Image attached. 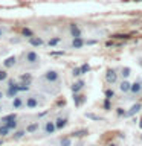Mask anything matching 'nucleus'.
<instances>
[{
    "label": "nucleus",
    "instance_id": "obj_1",
    "mask_svg": "<svg viewBox=\"0 0 142 146\" xmlns=\"http://www.w3.org/2000/svg\"><path fill=\"white\" fill-rule=\"evenodd\" d=\"M8 81V88L6 91H5V94L8 96V98H15V96H18V90H17V82L14 79H6Z\"/></svg>",
    "mask_w": 142,
    "mask_h": 146
},
{
    "label": "nucleus",
    "instance_id": "obj_2",
    "mask_svg": "<svg viewBox=\"0 0 142 146\" xmlns=\"http://www.w3.org/2000/svg\"><path fill=\"white\" fill-rule=\"evenodd\" d=\"M43 79L49 84H57V82H60V73L57 70H48L43 75Z\"/></svg>",
    "mask_w": 142,
    "mask_h": 146
},
{
    "label": "nucleus",
    "instance_id": "obj_3",
    "mask_svg": "<svg viewBox=\"0 0 142 146\" xmlns=\"http://www.w3.org/2000/svg\"><path fill=\"white\" fill-rule=\"evenodd\" d=\"M23 58H25V61H26L27 64H32V66L38 64V61H40L38 53L34 52V50H27V52H25V53H23Z\"/></svg>",
    "mask_w": 142,
    "mask_h": 146
},
{
    "label": "nucleus",
    "instance_id": "obj_4",
    "mask_svg": "<svg viewBox=\"0 0 142 146\" xmlns=\"http://www.w3.org/2000/svg\"><path fill=\"white\" fill-rule=\"evenodd\" d=\"M118 70L116 68H107V70H105V82H107V84H115V82H118Z\"/></svg>",
    "mask_w": 142,
    "mask_h": 146
},
{
    "label": "nucleus",
    "instance_id": "obj_5",
    "mask_svg": "<svg viewBox=\"0 0 142 146\" xmlns=\"http://www.w3.org/2000/svg\"><path fill=\"white\" fill-rule=\"evenodd\" d=\"M40 96H37V94H31L29 98H26L25 100V105H26V108H29V110H34L37 108L40 105V100H38Z\"/></svg>",
    "mask_w": 142,
    "mask_h": 146
},
{
    "label": "nucleus",
    "instance_id": "obj_6",
    "mask_svg": "<svg viewBox=\"0 0 142 146\" xmlns=\"http://www.w3.org/2000/svg\"><path fill=\"white\" fill-rule=\"evenodd\" d=\"M142 91V79H136L135 82H131V87H130V93L131 96H137Z\"/></svg>",
    "mask_w": 142,
    "mask_h": 146
},
{
    "label": "nucleus",
    "instance_id": "obj_7",
    "mask_svg": "<svg viewBox=\"0 0 142 146\" xmlns=\"http://www.w3.org/2000/svg\"><path fill=\"white\" fill-rule=\"evenodd\" d=\"M43 131H44V134H48V135H52V134H55V131H57L55 122H54V120H48V122H44Z\"/></svg>",
    "mask_w": 142,
    "mask_h": 146
},
{
    "label": "nucleus",
    "instance_id": "obj_8",
    "mask_svg": "<svg viewBox=\"0 0 142 146\" xmlns=\"http://www.w3.org/2000/svg\"><path fill=\"white\" fill-rule=\"evenodd\" d=\"M86 46V41L82 36H76V38H72V43H70V47L72 49H82Z\"/></svg>",
    "mask_w": 142,
    "mask_h": 146
},
{
    "label": "nucleus",
    "instance_id": "obj_9",
    "mask_svg": "<svg viewBox=\"0 0 142 146\" xmlns=\"http://www.w3.org/2000/svg\"><path fill=\"white\" fill-rule=\"evenodd\" d=\"M69 32H70V36H72V38L82 36V32H81V29H80V26L75 25V23H72V25L69 26Z\"/></svg>",
    "mask_w": 142,
    "mask_h": 146
},
{
    "label": "nucleus",
    "instance_id": "obj_10",
    "mask_svg": "<svg viewBox=\"0 0 142 146\" xmlns=\"http://www.w3.org/2000/svg\"><path fill=\"white\" fill-rule=\"evenodd\" d=\"M84 85H86L84 79H78V81H75V82L72 84V87H70L72 93H80V91L84 88Z\"/></svg>",
    "mask_w": 142,
    "mask_h": 146
},
{
    "label": "nucleus",
    "instance_id": "obj_11",
    "mask_svg": "<svg viewBox=\"0 0 142 146\" xmlns=\"http://www.w3.org/2000/svg\"><path fill=\"white\" fill-rule=\"evenodd\" d=\"M55 122V126H57V131L60 129H64V128L67 126V122H69V119L67 117H57V120H54Z\"/></svg>",
    "mask_w": 142,
    "mask_h": 146
},
{
    "label": "nucleus",
    "instance_id": "obj_12",
    "mask_svg": "<svg viewBox=\"0 0 142 146\" xmlns=\"http://www.w3.org/2000/svg\"><path fill=\"white\" fill-rule=\"evenodd\" d=\"M141 110H142V104H135L133 107H130V110H127L125 116H127V117H133V116H136V114L139 113Z\"/></svg>",
    "mask_w": 142,
    "mask_h": 146
},
{
    "label": "nucleus",
    "instance_id": "obj_13",
    "mask_svg": "<svg viewBox=\"0 0 142 146\" xmlns=\"http://www.w3.org/2000/svg\"><path fill=\"white\" fill-rule=\"evenodd\" d=\"M27 41H29V44L34 46V47H40V46L44 44L43 38H41V36H35V35H32L31 38H27Z\"/></svg>",
    "mask_w": 142,
    "mask_h": 146
},
{
    "label": "nucleus",
    "instance_id": "obj_14",
    "mask_svg": "<svg viewBox=\"0 0 142 146\" xmlns=\"http://www.w3.org/2000/svg\"><path fill=\"white\" fill-rule=\"evenodd\" d=\"M73 102H75V107L80 108L81 105L86 102V96L84 94H80V93H73Z\"/></svg>",
    "mask_w": 142,
    "mask_h": 146
},
{
    "label": "nucleus",
    "instance_id": "obj_15",
    "mask_svg": "<svg viewBox=\"0 0 142 146\" xmlns=\"http://www.w3.org/2000/svg\"><path fill=\"white\" fill-rule=\"evenodd\" d=\"M12 108L14 110H20L23 105H25V100H23V98H20V96H15V98H12Z\"/></svg>",
    "mask_w": 142,
    "mask_h": 146
},
{
    "label": "nucleus",
    "instance_id": "obj_16",
    "mask_svg": "<svg viewBox=\"0 0 142 146\" xmlns=\"http://www.w3.org/2000/svg\"><path fill=\"white\" fill-rule=\"evenodd\" d=\"M15 64H17V56H14V55H12V56H8L3 61V67L5 68H11V67L15 66Z\"/></svg>",
    "mask_w": 142,
    "mask_h": 146
},
{
    "label": "nucleus",
    "instance_id": "obj_17",
    "mask_svg": "<svg viewBox=\"0 0 142 146\" xmlns=\"http://www.w3.org/2000/svg\"><path fill=\"white\" fill-rule=\"evenodd\" d=\"M130 87H131V82L128 79H122L119 82V90H121L122 93H128V91H130Z\"/></svg>",
    "mask_w": 142,
    "mask_h": 146
},
{
    "label": "nucleus",
    "instance_id": "obj_18",
    "mask_svg": "<svg viewBox=\"0 0 142 146\" xmlns=\"http://www.w3.org/2000/svg\"><path fill=\"white\" fill-rule=\"evenodd\" d=\"M38 129H40V122H32V123H29V125L26 126L27 134H34V132H37Z\"/></svg>",
    "mask_w": 142,
    "mask_h": 146
},
{
    "label": "nucleus",
    "instance_id": "obj_19",
    "mask_svg": "<svg viewBox=\"0 0 142 146\" xmlns=\"http://www.w3.org/2000/svg\"><path fill=\"white\" fill-rule=\"evenodd\" d=\"M118 72H119V75L122 76V79H128L130 75H131V68L130 67H121Z\"/></svg>",
    "mask_w": 142,
    "mask_h": 146
},
{
    "label": "nucleus",
    "instance_id": "obj_20",
    "mask_svg": "<svg viewBox=\"0 0 142 146\" xmlns=\"http://www.w3.org/2000/svg\"><path fill=\"white\" fill-rule=\"evenodd\" d=\"M17 90L18 93H21V91H29V82H17Z\"/></svg>",
    "mask_w": 142,
    "mask_h": 146
},
{
    "label": "nucleus",
    "instance_id": "obj_21",
    "mask_svg": "<svg viewBox=\"0 0 142 146\" xmlns=\"http://www.w3.org/2000/svg\"><path fill=\"white\" fill-rule=\"evenodd\" d=\"M60 43H61V38H60V36H52V38L48 41V46L49 47H55V46H58Z\"/></svg>",
    "mask_w": 142,
    "mask_h": 146
},
{
    "label": "nucleus",
    "instance_id": "obj_22",
    "mask_svg": "<svg viewBox=\"0 0 142 146\" xmlns=\"http://www.w3.org/2000/svg\"><path fill=\"white\" fill-rule=\"evenodd\" d=\"M15 119H17V114H8V116H5V117H2V120H0V122H2V123H6V122H11V120H15Z\"/></svg>",
    "mask_w": 142,
    "mask_h": 146
},
{
    "label": "nucleus",
    "instance_id": "obj_23",
    "mask_svg": "<svg viewBox=\"0 0 142 146\" xmlns=\"http://www.w3.org/2000/svg\"><path fill=\"white\" fill-rule=\"evenodd\" d=\"M25 134H26V129H18V131L14 132L12 139H14V140H20V139H21V137L25 135Z\"/></svg>",
    "mask_w": 142,
    "mask_h": 146
},
{
    "label": "nucleus",
    "instance_id": "obj_24",
    "mask_svg": "<svg viewBox=\"0 0 142 146\" xmlns=\"http://www.w3.org/2000/svg\"><path fill=\"white\" fill-rule=\"evenodd\" d=\"M9 132H11V129H9V128H8V126L3 123V125L0 126V137H5V135H8Z\"/></svg>",
    "mask_w": 142,
    "mask_h": 146
},
{
    "label": "nucleus",
    "instance_id": "obj_25",
    "mask_svg": "<svg viewBox=\"0 0 142 146\" xmlns=\"http://www.w3.org/2000/svg\"><path fill=\"white\" fill-rule=\"evenodd\" d=\"M60 145L61 146H72V139L70 137H63V139L60 140Z\"/></svg>",
    "mask_w": 142,
    "mask_h": 146
},
{
    "label": "nucleus",
    "instance_id": "obj_26",
    "mask_svg": "<svg viewBox=\"0 0 142 146\" xmlns=\"http://www.w3.org/2000/svg\"><path fill=\"white\" fill-rule=\"evenodd\" d=\"M21 34H23V36H26V38H31V36L34 35V32H32V31L29 29V27H23Z\"/></svg>",
    "mask_w": 142,
    "mask_h": 146
},
{
    "label": "nucleus",
    "instance_id": "obj_27",
    "mask_svg": "<svg viewBox=\"0 0 142 146\" xmlns=\"http://www.w3.org/2000/svg\"><path fill=\"white\" fill-rule=\"evenodd\" d=\"M5 125H6V126L9 128V129H15V128L18 126V122H17V119H15V120H11V122H6V123H5Z\"/></svg>",
    "mask_w": 142,
    "mask_h": 146
},
{
    "label": "nucleus",
    "instance_id": "obj_28",
    "mask_svg": "<svg viewBox=\"0 0 142 146\" xmlns=\"http://www.w3.org/2000/svg\"><path fill=\"white\" fill-rule=\"evenodd\" d=\"M104 94H105V99H112L113 96H115V91L110 90V88H107V90L104 91Z\"/></svg>",
    "mask_w": 142,
    "mask_h": 146
},
{
    "label": "nucleus",
    "instance_id": "obj_29",
    "mask_svg": "<svg viewBox=\"0 0 142 146\" xmlns=\"http://www.w3.org/2000/svg\"><path fill=\"white\" fill-rule=\"evenodd\" d=\"M6 79H8V72L5 70V68L3 70L0 68V81H6Z\"/></svg>",
    "mask_w": 142,
    "mask_h": 146
},
{
    "label": "nucleus",
    "instance_id": "obj_30",
    "mask_svg": "<svg viewBox=\"0 0 142 146\" xmlns=\"http://www.w3.org/2000/svg\"><path fill=\"white\" fill-rule=\"evenodd\" d=\"M80 68H81V73H82V75H86V73L90 70V66H89V64H82Z\"/></svg>",
    "mask_w": 142,
    "mask_h": 146
},
{
    "label": "nucleus",
    "instance_id": "obj_31",
    "mask_svg": "<svg viewBox=\"0 0 142 146\" xmlns=\"http://www.w3.org/2000/svg\"><path fill=\"white\" fill-rule=\"evenodd\" d=\"M72 75L75 76V78L81 76V75H82V73H81V68H80V67H75V68H73V70H72Z\"/></svg>",
    "mask_w": 142,
    "mask_h": 146
},
{
    "label": "nucleus",
    "instance_id": "obj_32",
    "mask_svg": "<svg viewBox=\"0 0 142 146\" xmlns=\"http://www.w3.org/2000/svg\"><path fill=\"white\" fill-rule=\"evenodd\" d=\"M125 113H127V110H124V108H118L116 110V116L118 117H124V116H125Z\"/></svg>",
    "mask_w": 142,
    "mask_h": 146
},
{
    "label": "nucleus",
    "instance_id": "obj_33",
    "mask_svg": "<svg viewBox=\"0 0 142 146\" xmlns=\"http://www.w3.org/2000/svg\"><path fill=\"white\" fill-rule=\"evenodd\" d=\"M104 110H105V111L112 110V104H110V99H105V100H104Z\"/></svg>",
    "mask_w": 142,
    "mask_h": 146
},
{
    "label": "nucleus",
    "instance_id": "obj_34",
    "mask_svg": "<svg viewBox=\"0 0 142 146\" xmlns=\"http://www.w3.org/2000/svg\"><path fill=\"white\" fill-rule=\"evenodd\" d=\"M21 81H23V82H29V84H31V75H29V73L21 75Z\"/></svg>",
    "mask_w": 142,
    "mask_h": 146
},
{
    "label": "nucleus",
    "instance_id": "obj_35",
    "mask_svg": "<svg viewBox=\"0 0 142 146\" xmlns=\"http://www.w3.org/2000/svg\"><path fill=\"white\" fill-rule=\"evenodd\" d=\"M115 38H119V40H124V38H130V35H115Z\"/></svg>",
    "mask_w": 142,
    "mask_h": 146
},
{
    "label": "nucleus",
    "instance_id": "obj_36",
    "mask_svg": "<svg viewBox=\"0 0 142 146\" xmlns=\"http://www.w3.org/2000/svg\"><path fill=\"white\" fill-rule=\"evenodd\" d=\"M87 117H90V119H95V120H99L101 117H98V116H95V114H87Z\"/></svg>",
    "mask_w": 142,
    "mask_h": 146
},
{
    "label": "nucleus",
    "instance_id": "obj_37",
    "mask_svg": "<svg viewBox=\"0 0 142 146\" xmlns=\"http://www.w3.org/2000/svg\"><path fill=\"white\" fill-rule=\"evenodd\" d=\"M86 44H89V46H92V44H96V40H89V41H86Z\"/></svg>",
    "mask_w": 142,
    "mask_h": 146
},
{
    "label": "nucleus",
    "instance_id": "obj_38",
    "mask_svg": "<svg viewBox=\"0 0 142 146\" xmlns=\"http://www.w3.org/2000/svg\"><path fill=\"white\" fill-rule=\"evenodd\" d=\"M3 96H5V93H3V91H2V90H0V100H2V99H3Z\"/></svg>",
    "mask_w": 142,
    "mask_h": 146
},
{
    "label": "nucleus",
    "instance_id": "obj_39",
    "mask_svg": "<svg viewBox=\"0 0 142 146\" xmlns=\"http://www.w3.org/2000/svg\"><path fill=\"white\" fill-rule=\"evenodd\" d=\"M3 34H5V29H2V27H0V36H3Z\"/></svg>",
    "mask_w": 142,
    "mask_h": 146
},
{
    "label": "nucleus",
    "instance_id": "obj_40",
    "mask_svg": "<svg viewBox=\"0 0 142 146\" xmlns=\"http://www.w3.org/2000/svg\"><path fill=\"white\" fill-rule=\"evenodd\" d=\"M137 64H139V66L142 67V58H139V59H137Z\"/></svg>",
    "mask_w": 142,
    "mask_h": 146
},
{
    "label": "nucleus",
    "instance_id": "obj_41",
    "mask_svg": "<svg viewBox=\"0 0 142 146\" xmlns=\"http://www.w3.org/2000/svg\"><path fill=\"white\" fill-rule=\"evenodd\" d=\"M139 128H141V129H142V120H139Z\"/></svg>",
    "mask_w": 142,
    "mask_h": 146
},
{
    "label": "nucleus",
    "instance_id": "obj_42",
    "mask_svg": "<svg viewBox=\"0 0 142 146\" xmlns=\"http://www.w3.org/2000/svg\"><path fill=\"white\" fill-rule=\"evenodd\" d=\"M2 110H3V105H2V104H0V113H2Z\"/></svg>",
    "mask_w": 142,
    "mask_h": 146
},
{
    "label": "nucleus",
    "instance_id": "obj_43",
    "mask_svg": "<svg viewBox=\"0 0 142 146\" xmlns=\"http://www.w3.org/2000/svg\"><path fill=\"white\" fill-rule=\"evenodd\" d=\"M109 146H116V143H110Z\"/></svg>",
    "mask_w": 142,
    "mask_h": 146
},
{
    "label": "nucleus",
    "instance_id": "obj_44",
    "mask_svg": "<svg viewBox=\"0 0 142 146\" xmlns=\"http://www.w3.org/2000/svg\"><path fill=\"white\" fill-rule=\"evenodd\" d=\"M2 143H3V140H0V145H2Z\"/></svg>",
    "mask_w": 142,
    "mask_h": 146
},
{
    "label": "nucleus",
    "instance_id": "obj_45",
    "mask_svg": "<svg viewBox=\"0 0 142 146\" xmlns=\"http://www.w3.org/2000/svg\"><path fill=\"white\" fill-rule=\"evenodd\" d=\"M133 2H139V0H133Z\"/></svg>",
    "mask_w": 142,
    "mask_h": 146
},
{
    "label": "nucleus",
    "instance_id": "obj_46",
    "mask_svg": "<svg viewBox=\"0 0 142 146\" xmlns=\"http://www.w3.org/2000/svg\"><path fill=\"white\" fill-rule=\"evenodd\" d=\"M141 139H142V134H141Z\"/></svg>",
    "mask_w": 142,
    "mask_h": 146
}]
</instances>
